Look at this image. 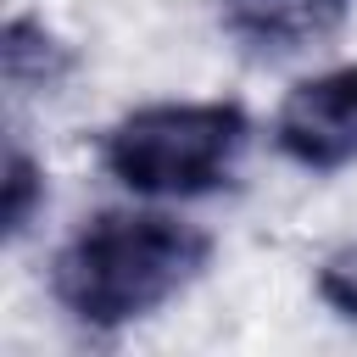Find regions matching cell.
<instances>
[{
	"instance_id": "1",
	"label": "cell",
	"mask_w": 357,
	"mask_h": 357,
	"mask_svg": "<svg viewBox=\"0 0 357 357\" xmlns=\"http://www.w3.org/2000/svg\"><path fill=\"white\" fill-rule=\"evenodd\" d=\"M212 257L195 223L167 212H100L89 218L50 268L56 301L89 329H123L167 307Z\"/></svg>"
},
{
	"instance_id": "5",
	"label": "cell",
	"mask_w": 357,
	"mask_h": 357,
	"mask_svg": "<svg viewBox=\"0 0 357 357\" xmlns=\"http://www.w3.org/2000/svg\"><path fill=\"white\" fill-rule=\"evenodd\" d=\"M0 67H6V89L33 95V89H56L73 73V56L45 22L11 17L6 33H0Z\"/></svg>"
},
{
	"instance_id": "6",
	"label": "cell",
	"mask_w": 357,
	"mask_h": 357,
	"mask_svg": "<svg viewBox=\"0 0 357 357\" xmlns=\"http://www.w3.org/2000/svg\"><path fill=\"white\" fill-rule=\"evenodd\" d=\"M39 201H45V178H39L33 156H28L22 145H11V151H6V234H11V240L28 229V218H33Z\"/></svg>"
},
{
	"instance_id": "3",
	"label": "cell",
	"mask_w": 357,
	"mask_h": 357,
	"mask_svg": "<svg viewBox=\"0 0 357 357\" xmlns=\"http://www.w3.org/2000/svg\"><path fill=\"white\" fill-rule=\"evenodd\" d=\"M273 139L296 167H312V173L351 167L357 162V61L296 84L279 106Z\"/></svg>"
},
{
	"instance_id": "7",
	"label": "cell",
	"mask_w": 357,
	"mask_h": 357,
	"mask_svg": "<svg viewBox=\"0 0 357 357\" xmlns=\"http://www.w3.org/2000/svg\"><path fill=\"white\" fill-rule=\"evenodd\" d=\"M318 296H324V307H335L340 318H357V240L340 245L335 257H324V268H318Z\"/></svg>"
},
{
	"instance_id": "2",
	"label": "cell",
	"mask_w": 357,
	"mask_h": 357,
	"mask_svg": "<svg viewBox=\"0 0 357 357\" xmlns=\"http://www.w3.org/2000/svg\"><path fill=\"white\" fill-rule=\"evenodd\" d=\"M251 123L234 100H156L117 117L100 139L106 173L156 201H190L229 184Z\"/></svg>"
},
{
	"instance_id": "4",
	"label": "cell",
	"mask_w": 357,
	"mask_h": 357,
	"mask_svg": "<svg viewBox=\"0 0 357 357\" xmlns=\"http://www.w3.org/2000/svg\"><path fill=\"white\" fill-rule=\"evenodd\" d=\"M351 0H218V22L251 56H301L340 33Z\"/></svg>"
}]
</instances>
